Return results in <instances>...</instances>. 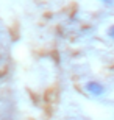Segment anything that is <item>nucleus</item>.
<instances>
[{"label":"nucleus","instance_id":"f03ea898","mask_svg":"<svg viewBox=\"0 0 114 120\" xmlns=\"http://www.w3.org/2000/svg\"><path fill=\"white\" fill-rule=\"evenodd\" d=\"M108 36H110L111 39H114V25H113V27H110V28H108Z\"/></svg>","mask_w":114,"mask_h":120},{"label":"nucleus","instance_id":"7ed1b4c3","mask_svg":"<svg viewBox=\"0 0 114 120\" xmlns=\"http://www.w3.org/2000/svg\"><path fill=\"white\" fill-rule=\"evenodd\" d=\"M98 2H102L103 5H114V0H98Z\"/></svg>","mask_w":114,"mask_h":120},{"label":"nucleus","instance_id":"f257e3e1","mask_svg":"<svg viewBox=\"0 0 114 120\" xmlns=\"http://www.w3.org/2000/svg\"><path fill=\"white\" fill-rule=\"evenodd\" d=\"M84 87H86V90L91 94L92 97H102L106 92V87L102 83H98V81H88Z\"/></svg>","mask_w":114,"mask_h":120}]
</instances>
